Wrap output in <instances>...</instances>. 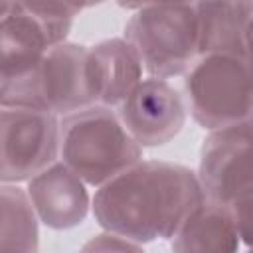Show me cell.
I'll use <instances>...</instances> for the list:
<instances>
[{
	"label": "cell",
	"instance_id": "cell-1",
	"mask_svg": "<svg viewBox=\"0 0 253 253\" xmlns=\"http://www.w3.org/2000/svg\"><path fill=\"white\" fill-rule=\"evenodd\" d=\"M204 200L196 172L166 160H136L91 198L99 225L138 245L170 239Z\"/></svg>",
	"mask_w": 253,
	"mask_h": 253
},
{
	"label": "cell",
	"instance_id": "cell-2",
	"mask_svg": "<svg viewBox=\"0 0 253 253\" xmlns=\"http://www.w3.org/2000/svg\"><path fill=\"white\" fill-rule=\"evenodd\" d=\"M87 186L99 188L142 158V146L130 136L117 111L89 105L59 119V156Z\"/></svg>",
	"mask_w": 253,
	"mask_h": 253
},
{
	"label": "cell",
	"instance_id": "cell-3",
	"mask_svg": "<svg viewBox=\"0 0 253 253\" xmlns=\"http://www.w3.org/2000/svg\"><path fill=\"white\" fill-rule=\"evenodd\" d=\"M87 59L85 45L65 40L51 43L28 71L0 91V105L28 107L55 117L97 105Z\"/></svg>",
	"mask_w": 253,
	"mask_h": 253
},
{
	"label": "cell",
	"instance_id": "cell-4",
	"mask_svg": "<svg viewBox=\"0 0 253 253\" xmlns=\"http://www.w3.org/2000/svg\"><path fill=\"white\" fill-rule=\"evenodd\" d=\"M186 109L208 128L249 121L251 117V57L233 53H200L186 69Z\"/></svg>",
	"mask_w": 253,
	"mask_h": 253
},
{
	"label": "cell",
	"instance_id": "cell-5",
	"mask_svg": "<svg viewBox=\"0 0 253 253\" xmlns=\"http://www.w3.org/2000/svg\"><path fill=\"white\" fill-rule=\"evenodd\" d=\"M125 40L132 45L150 77L182 75L198 57L194 8L192 4L138 8L125 26Z\"/></svg>",
	"mask_w": 253,
	"mask_h": 253
},
{
	"label": "cell",
	"instance_id": "cell-6",
	"mask_svg": "<svg viewBox=\"0 0 253 253\" xmlns=\"http://www.w3.org/2000/svg\"><path fill=\"white\" fill-rule=\"evenodd\" d=\"M59 156V117L0 105V182H28Z\"/></svg>",
	"mask_w": 253,
	"mask_h": 253
},
{
	"label": "cell",
	"instance_id": "cell-7",
	"mask_svg": "<svg viewBox=\"0 0 253 253\" xmlns=\"http://www.w3.org/2000/svg\"><path fill=\"white\" fill-rule=\"evenodd\" d=\"M251 123H235L210 130L200 152L198 182L204 198L233 208L253 200Z\"/></svg>",
	"mask_w": 253,
	"mask_h": 253
},
{
	"label": "cell",
	"instance_id": "cell-8",
	"mask_svg": "<svg viewBox=\"0 0 253 253\" xmlns=\"http://www.w3.org/2000/svg\"><path fill=\"white\" fill-rule=\"evenodd\" d=\"M115 109L142 148L162 146L176 138L188 117L182 95L166 79L150 75L140 79Z\"/></svg>",
	"mask_w": 253,
	"mask_h": 253
},
{
	"label": "cell",
	"instance_id": "cell-9",
	"mask_svg": "<svg viewBox=\"0 0 253 253\" xmlns=\"http://www.w3.org/2000/svg\"><path fill=\"white\" fill-rule=\"evenodd\" d=\"M26 192L38 221L51 229H69L79 225L91 208L87 184L61 160L51 162L32 176Z\"/></svg>",
	"mask_w": 253,
	"mask_h": 253
},
{
	"label": "cell",
	"instance_id": "cell-10",
	"mask_svg": "<svg viewBox=\"0 0 253 253\" xmlns=\"http://www.w3.org/2000/svg\"><path fill=\"white\" fill-rule=\"evenodd\" d=\"M200 53H233L251 57L253 0H194Z\"/></svg>",
	"mask_w": 253,
	"mask_h": 253
},
{
	"label": "cell",
	"instance_id": "cell-11",
	"mask_svg": "<svg viewBox=\"0 0 253 253\" xmlns=\"http://www.w3.org/2000/svg\"><path fill=\"white\" fill-rule=\"evenodd\" d=\"M57 43L53 32L16 0L0 18V91Z\"/></svg>",
	"mask_w": 253,
	"mask_h": 253
},
{
	"label": "cell",
	"instance_id": "cell-12",
	"mask_svg": "<svg viewBox=\"0 0 253 253\" xmlns=\"http://www.w3.org/2000/svg\"><path fill=\"white\" fill-rule=\"evenodd\" d=\"M87 65L97 105L117 107L142 79V63L125 38H109L87 47Z\"/></svg>",
	"mask_w": 253,
	"mask_h": 253
},
{
	"label": "cell",
	"instance_id": "cell-13",
	"mask_svg": "<svg viewBox=\"0 0 253 253\" xmlns=\"http://www.w3.org/2000/svg\"><path fill=\"white\" fill-rule=\"evenodd\" d=\"M176 251H235L241 235L227 206L204 198L170 237Z\"/></svg>",
	"mask_w": 253,
	"mask_h": 253
},
{
	"label": "cell",
	"instance_id": "cell-14",
	"mask_svg": "<svg viewBox=\"0 0 253 253\" xmlns=\"http://www.w3.org/2000/svg\"><path fill=\"white\" fill-rule=\"evenodd\" d=\"M38 215L28 192L2 182L0 184V251H36Z\"/></svg>",
	"mask_w": 253,
	"mask_h": 253
},
{
	"label": "cell",
	"instance_id": "cell-15",
	"mask_svg": "<svg viewBox=\"0 0 253 253\" xmlns=\"http://www.w3.org/2000/svg\"><path fill=\"white\" fill-rule=\"evenodd\" d=\"M22 8H26L30 14H34L38 20H42L57 38V42H63L67 38V32L71 30L73 18L97 4H103L105 0H16Z\"/></svg>",
	"mask_w": 253,
	"mask_h": 253
},
{
	"label": "cell",
	"instance_id": "cell-16",
	"mask_svg": "<svg viewBox=\"0 0 253 253\" xmlns=\"http://www.w3.org/2000/svg\"><path fill=\"white\" fill-rule=\"evenodd\" d=\"M142 245L119 235V233H113V231H107L97 235V239H93L91 243L85 245V249H140Z\"/></svg>",
	"mask_w": 253,
	"mask_h": 253
},
{
	"label": "cell",
	"instance_id": "cell-17",
	"mask_svg": "<svg viewBox=\"0 0 253 253\" xmlns=\"http://www.w3.org/2000/svg\"><path fill=\"white\" fill-rule=\"evenodd\" d=\"M194 0H117L121 8L126 10H138L146 6H160V4H192Z\"/></svg>",
	"mask_w": 253,
	"mask_h": 253
},
{
	"label": "cell",
	"instance_id": "cell-18",
	"mask_svg": "<svg viewBox=\"0 0 253 253\" xmlns=\"http://www.w3.org/2000/svg\"><path fill=\"white\" fill-rule=\"evenodd\" d=\"M14 0H0V18L8 12V8H10V4H12Z\"/></svg>",
	"mask_w": 253,
	"mask_h": 253
}]
</instances>
